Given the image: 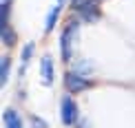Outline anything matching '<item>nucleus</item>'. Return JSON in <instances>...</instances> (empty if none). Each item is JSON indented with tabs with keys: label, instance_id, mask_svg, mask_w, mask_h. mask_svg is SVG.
<instances>
[{
	"label": "nucleus",
	"instance_id": "nucleus-2",
	"mask_svg": "<svg viewBox=\"0 0 135 128\" xmlns=\"http://www.w3.org/2000/svg\"><path fill=\"white\" fill-rule=\"evenodd\" d=\"M60 119H62L64 126H71L73 121L78 119V106L73 104L71 97H64L60 102Z\"/></svg>",
	"mask_w": 135,
	"mask_h": 128
},
{
	"label": "nucleus",
	"instance_id": "nucleus-7",
	"mask_svg": "<svg viewBox=\"0 0 135 128\" xmlns=\"http://www.w3.org/2000/svg\"><path fill=\"white\" fill-rule=\"evenodd\" d=\"M58 11H60V7L55 4V7L49 11V18H47V31H51L53 29V24H55V18H58Z\"/></svg>",
	"mask_w": 135,
	"mask_h": 128
},
{
	"label": "nucleus",
	"instance_id": "nucleus-1",
	"mask_svg": "<svg viewBox=\"0 0 135 128\" xmlns=\"http://www.w3.org/2000/svg\"><path fill=\"white\" fill-rule=\"evenodd\" d=\"M78 38V24L75 22H71V24L64 27L62 31V38H60V47H62V58L69 60L71 53H73V40Z\"/></svg>",
	"mask_w": 135,
	"mask_h": 128
},
{
	"label": "nucleus",
	"instance_id": "nucleus-8",
	"mask_svg": "<svg viewBox=\"0 0 135 128\" xmlns=\"http://www.w3.org/2000/svg\"><path fill=\"white\" fill-rule=\"evenodd\" d=\"M31 53H33V44L29 42V44H27V47H25V51H22V71H25V64L29 62V58H31Z\"/></svg>",
	"mask_w": 135,
	"mask_h": 128
},
{
	"label": "nucleus",
	"instance_id": "nucleus-9",
	"mask_svg": "<svg viewBox=\"0 0 135 128\" xmlns=\"http://www.w3.org/2000/svg\"><path fill=\"white\" fill-rule=\"evenodd\" d=\"M2 42H4V44H13V42H16L13 33H11L7 27H2Z\"/></svg>",
	"mask_w": 135,
	"mask_h": 128
},
{
	"label": "nucleus",
	"instance_id": "nucleus-10",
	"mask_svg": "<svg viewBox=\"0 0 135 128\" xmlns=\"http://www.w3.org/2000/svg\"><path fill=\"white\" fill-rule=\"evenodd\" d=\"M62 4H64V0H58V7H62Z\"/></svg>",
	"mask_w": 135,
	"mask_h": 128
},
{
	"label": "nucleus",
	"instance_id": "nucleus-5",
	"mask_svg": "<svg viewBox=\"0 0 135 128\" xmlns=\"http://www.w3.org/2000/svg\"><path fill=\"white\" fill-rule=\"evenodd\" d=\"M2 119H4V126H7V128H25V124H22V119H20V115L16 113L13 108H7V110H4Z\"/></svg>",
	"mask_w": 135,
	"mask_h": 128
},
{
	"label": "nucleus",
	"instance_id": "nucleus-3",
	"mask_svg": "<svg viewBox=\"0 0 135 128\" xmlns=\"http://www.w3.org/2000/svg\"><path fill=\"white\" fill-rule=\"evenodd\" d=\"M64 84H66V88H69V91H84V88H89L91 86V82L89 80H84L82 75H78V73H69L64 77Z\"/></svg>",
	"mask_w": 135,
	"mask_h": 128
},
{
	"label": "nucleus",
	"instance_id": "nucleus-4",
	"mask_svg": "<svg viewBox=\"0 0 135 128\" xmlns=\"http://www.w3.org/2000/svg\"><path fill=\"white\" fill-rule=\"evenodd\" d=\"M40 75H42V84L44 86H51L53 84V60L51 55H44L42 62H40Z\"/></svg>",
	"mask_w": 135,
	"mask_h": 128
},
{
	"label": "nucleus",
	"instance_id": "nucleus-6",
	"mask_svg": "<svg viewBox=\"0 0 135 128\" xmlns=\"http://www.w3.org/2000/svg\"><path fill=\"white\" fill-rule=\"evenodd\" d=\"M7 75H9V58H2L0 62V84H7Z\"/></svg>",
	"mask_w": 135,
	"mask_h": 128
}]
</instances>
